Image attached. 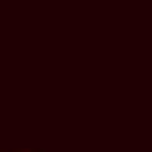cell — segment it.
Segmentation results:
<instances>
[{
    "instance_id": "1",
    "label": "cell",
    "mask_w": 152,
    "mask_h": 152,
    "mask_svg": "<svg viewBox=\"0 0 152 152\" xmlns=\"http://www.w3.org/2000/svg\"><path fill=\"white\" fill-rule=\"evenodd\" d=\"M25 152H28V149H25Z\"/></svg>"
}]
</instances>
